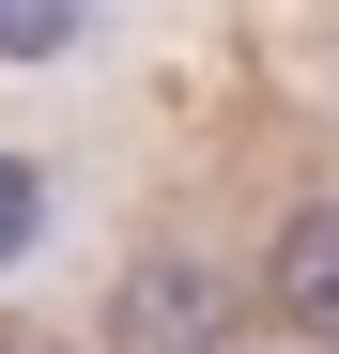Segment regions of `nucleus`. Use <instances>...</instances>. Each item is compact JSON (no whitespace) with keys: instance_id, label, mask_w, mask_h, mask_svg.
Listing matches in <instances>:
<instances>
[{"instance_id":"f257e3e1","label":"nucleus","mask_w":339,"mask_h":354,"mask_svg":"<svg viewBox=\"0 0 339 354\" xmlns=\"http://www.w3.org/2000/svg\"><path fill=\"white\" fill-rule=\"evenodd\" d=\"M262 339V292H247V262L216 247V231H139L124 247V277H108V354H247Z\"/></svg>"},{"instance_id":"f03ea898","label":"nucleus","mask_w":339,"mask_h":354,"mask_svg":"<svg viewBox=\"0 0 339 354\" xmlns=\"http://www.w3.org/2000/svg\"><path fill=\"white\" fill-rule=\"evenodd\" d=\"M247 292H262V339L277 354H339V185H293L262 216Z\"/></svg>"},{"instance_id":"7ed1b4c3","label":"nucleus","mask_w":339,"mask_h":354,"mask_svg":"<svg viewBox=\"0 0 339 354\" xmlns=\"http://www.w3.org/2000/svg\"><path fill=\"white\" fill-rule=\"evenodd\" d=\"M93 46V0H0V62H77Z\"/></svg>"},{"instance_id":"20e7f679","label":"nucleus","mask_w":339,"mask_h":354,"mask_svg":"<svg viewBox=\"0 0 339 354\" xmlns=\"http://www.w3.org/2000/svg\"><path fill=\"white\" fill-rule=\"evenodd\" d=\"M46 247V154H16V139H0V277H16Z\"/></svg>"},{"instance_id":"39448f33","label":"nucleus","mask_w":339,"mask_h":354,"mask_svg":"<svg viewBox=\"0 0 339 354\" xmlns=\"http://www.w3.org/2000/svg\"><path fill=\"white\" fill-rule=\"evenodd\" d=\"M0 354H46V339H0Z\"/></svg>"}]
</instances>
